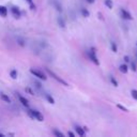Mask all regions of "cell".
<instances>
[{"mask_svg": "<svg viewBox=\"0 0 137 137\" xmlns=\"http://www.w3.org/2000/svg\"><path fill=\"white\" fill-rule=\"evenodd\" d=\"M136 62H137V53H136Z\"/></svg>", "mask_w": 137, "mask_h": 137, "instance_id": "obj_32", "label": "cell"}, {"mask_svg": "<svg viewBox=\"0 0 137 137\" xmlns=\"http://www.w3.org/2000/svg\"><path fill=\"white\" fill-rule=\"evenodd\" d=\"M53 5H54V6H55V9L57 10V12L62 13L63 9H62V5H61V3H60L59 1H57V0H54V1H53Z\"/></svg>", "mask_w": 137, "mask_h": 137, "instance_id": "obj_11", "label": "cell"}, {"mask_svg": "<svg viewBox=\"0 0 137 137\" xmlns=\"http://www.w3.org/2000/svg\"><path fill=\"white\" fill-rule=\"evenodd\" d=\"M110 48H112V51L113 53H118V46H117V44L115 42H110Z\"/></svg>", "mask_w": 137, "mask_h": 137, "instance_id": "obj_22", "label": "cell"}, {"mask_svg": "<svg viewBox=\"0 0 137 137\" xmlns=\"http://www.w3.org/2000/svg\"><path fill=\"white\" fill-rule=\"evenodd\" d=\"M57 23H58V25H59L60 28H62V29H64V28H66V26H67V24H66V19H64V18H63L62 16L57 17Z\"/></svg>", "mask_w": 137, "mask_h": 137, "instance_id": "obj_10", "label": "cell"}, {"mask_svg": "<svg viewBox=\"0 0 137 137\" xmlns=\"http://www.w3.org/2000/svg\"><path fill=\"white\" fill-rule=\"evenodd\" d=\"M86 54L91 62H93L95 66H100V60L96 57V48L95 47H91L89 51H86Z\"/></svg>", "mask_w": 137, "mask_h": 137, "instance_id": "obj_2", "label": "cell"}, {"mask_svg": "<svg viewBox=\"0 0 137 137\" xmlns=\"http://www.w3.org/2000/svg\"><path fill=\"white\" fill-rule=\"evenodd\" d=\"M2 136H4V134H2V133H0V137H2Z\"/></svg>", "mask_w": 137, "mask_h": 137, "instance_id": "obj_31", "label": "cell"}, {"mask_svg": "<svg viewBox=\"0 0 137 137\" xmlns=\"http://www.w3.org/2000/svg\"><path fill=\"white\" fill-rule=\"evenodd\" d=\"M109 80H110V83H112V85L114 86V87H118L119 86V84H118V81H117V79L114 77V76H109Z\"/></svg>", "mask_w": 137, "mask_h": 137, "instance_id": "obj_20", "label": "cell"}, {"mask_svg": "<svg viewBox=\"0 0 137 137\" xmlns=\"http://www.w3.org/2000/svg\"><path fill=\"white\" fill-rule=\"evenodd\" d=\"M130 63H131V70H132L133 72H136V71H137V62H135V61H130Z\"/></svg>", "mask_w": 137, "mask_h": 137, "instance_id": "obj_23", "label": "cell"}, {"mask_svg": "<svg viewBox=\"0 0 137 137\" xmlns=\"http://www.w3.org/2000/svg\"><path fill=\"white\" fill-rule=\"evenodd\" d=\"M119 71L122 73V74H127V72H129V66H127V63H122V64L119 66Z\"/></svg>", "mask_w": 137, "mask_h": 137, "instance_id": "obj_9", "label": "cell"}, {"mask_svg": "<svg viewBox=\"0 0 137 137\" xmlns=\"http://www.w3.org/2000/svg\"><path fill=\"white\" fill-rule=\"evenodd\" d=\"M0 99H1L2 101L5 102V103H11V97L9 96L8 94H5V93H0Z\"/></svg>", "mask_w": 137, "mask_h": 137, "instance_id": "obj_14", "label": "cell"}, {"mask_svg": "<svg viewBox=\"0 0 137 137\" xmlns=\"http://www.w3.org/2000/svg\"><path fill=\"white\" fill-rule=\"evenodd\" d=\"M10 76H11V78L12 79H17V76H18V73H17V71L16 70H11V72H10Z\"/></svg>", "mask_w": 137, "mask_h": 137, "instance_id": "obj_21", "label": "cell"}, {"mask_svg": "<svg viewBox=\"0 0 137 137\" xmlns=\"http://www.w3.org/2000/svg\"><path fill=\"white\" fill-rule=\"evenodd\" d=\"M17 96H18V100H19V103H22L23 106H25L26 108H29V107H30V105H29V101H28V100H27L25 96L19 95L18 93H17Z\"/></svg>", "mask_w": 137, "mask_h": 137, "instance_id": "obj_7", "label": "cell"}, {"mask_svg": "<svg viewBox=\"0 0 137 137\" xmlns=\"http://www.w3.org/2000/svg\"><path fill=\"white\" fill-rule=\"evenodd\" d=\"M31 112L33 114V117H34V119L35 120H38L40 122H43L44 121V116L39 112V110H36V109H31Z\"/></svg>", "mask_w": 137, "mask_h": 137, "instance_id": "obj_6", "label": "cell"}, {"mask_svg": "<svg viewBox=\"0 0 137 137\" xmlns=\"http://www.w3.org/2000/svg\"><path fill=\"white\" fill-rule=\"evenodd\" d=\"M45 99H46V101H47L49 104H51V105H54V104H55V99H54L50 94L45 93Z\"/></svg>", "mask_w": 137, "mask_h": 137, "instance_id": "obj_16", "label": "cell"}, {"mask_svg": "<svg viewBox=\"0 0 137 137\" xmlns=\"http://www.w3.org/2000/svg\"><path fill=\"white\" fill-rule=\"evenodd\" d=\"M136 46H137V42H136Z\"/></svg>", "mask_w": 137, "mask_h": 137, "instance_id": "obj_33", "label": "cell"}, {"mask_svg": "<svg viewBox=\"0 0 137 137\" xmlns=\"http://www.w3.org/2000/svg\"><path fill=\"white\" fill-rule=\"evenodd\" d=\"M86 1H87L88 3H90V4H93V3L95 2V0H86Z\"/></svg>", "mask_w": 137, "mask_h": 137, "instance_id": "obj_29", "label": "cell"}, {"mask_svg": "<svg viewBox=\"0 0 137 137\" xmlns=\"http://www.w3.org/2000/svg\"><path fill=\"white\" fill-rule=\"evenodd\" d=\"M75 131H76V134L80 137L85 136V134H86V131L84 130V127H81L80 125H75Z\"/></svg>", "mask_w": 137, "mask_h": 137, "instance_id": "obj_8", "label": "cell"}, {"mask_svg": "<svg viewBox=\"0 0 137 137\" xmlns=\"http://www.w3.org/2000/svg\"><path fill=\"white\" fill-rule=\"evenodd\" d=\"M25 91H26V92L28 93V94H30V95H34V91H33L30 87H26V88H25Z\"/></svg>", "mask_w": 137, "mask_h": 137, "instance_id": "obj_25", "label": "cell"}, {"mask_svg": "<svg viewBox=\"0 0 137 137\" xmlns=\"http://www.w3.org/2000/svg\"><path fill=\"white\" fill-rule=\"evenodd\" d=\"M10 12H11L12 16L15 18V19H19V18L22 17V12H21V10H19V8H18V6H15V5L11 6L10 8Z\"/></svg>", "mask_w": 137, "mask_h": 137, "instance_id": "obj_4", "label": "cell"}, {"mask_svg": "<svg viewBox=\"0 0 137 137\" xmlns=\"http://www.w3.org/2000/svg\"><path fill=\"white\" fill-rule=\"evenodd\" d=\"M34 85H35V87L38 88V89H42V84L40 83V81H38V80H34Z\"/></svg>", "mask_w": 137, "mask_h": 137, "instance_id": "obj_26", "label": "cell"}, {"mask_svg": "<svg viewBox=\"0 0 137 137\" xmlns=\"http://www.w3.org/2000/svg\"><path fill=\"white\" fill-rule=\"evenodd\" d=\"M29 72H30V74H32V75H33L34 77H36V78H39L40 80H46V79H47L46 74H45L43 71H40V70H38V69H30Z\"/></svg>", "mask_w": 137, "mask_h": 137, "instance_id": "obj_3", "label": "cell"}, {"mask_svg": "<svg viewBox=\"0 0 137 137\" xmlns=\"http://www.w3.org/2000/svg\"><path fill=\"white\" fill-rule=\"evenodd\" d=\"M16 42L22 47H25L26 46V40L24 38H22V36H17V38H16Z\"/></svg>", "mask_w": 137, "mask_h": 137, "instance_id": "obj_13", "label": "cell"}, {"mask_svg": "<svg viewBox=\"0 0 137 137\" xmlns=\"http://www.w3.org/2000/svg\"><path fill=\"white\" fill-rule=\"evenodd\" d=\"M131 96L135 100V101H137V90L136 89H132L131 90Z\"/></svg>", "mask_w": 137, "mask_h": 137, "instance_id": "obj_24", "label": "cell"}, {"mask_svg": "<svg viewBox=\"0 0 137 137\" xmlns=\"http://www.w3.org/2000/svg\"><path fill=\"white\" fill-rule=\"evenodd\" d=\"M104 4L107 6V9H109V10H113V8H114L113 0H104Z\"/></svg>", "mask_w": 137, "mask_h": 137, "instance_id": "obj_17", "label": "cell"}, {"mask_svg": "<svg viewBox=\"0 0 137 137\" xmlns=\"http://www.w3.org/2000/svg\"><path fill=\"white\" fill-rule=\"evenodd\" d=\"M68 135H69V136H71V137H75V134L73 133V132H71V131H69V132H68Z\"/></svg>", "mask_w": 137, "mask_h": 137, "instance_id": "obj_28", "label": "cell"}, {"mask_svg": "<svg viewBox=\"0 0 137 137\" xmlns=\"http://www.w3.org/2000/svg\"><path fill=\"white\" fill-rule=\"evenodd\" d=\"M8 14H9L8 8L4 6V5H0V16H1V17H6Z\"/></svg>", "mask_w": 137, "mask_h": 137, "instance_id": "obj_12", "label": "cell"}, {"mask_svg": "<svg viewBox=\"0 0 137 137\" xmlns=\"http://www.w3.org/2000/svg\"><path fill=\"white\" fill-rule=\"evenodd\" d=\"M120 15H121V17L123 18V19H125V21H133L132 14L129 11H127V10L123 9V8L120 9Z\"/></svg>", "mask_w": 137, "mask_h": 137, "instance_id": "obj_5", "label": "cell"}, {"mask_svg": "<svg viewBox=\"0 0 137 137\" xmlns=\"http://www.w3.org/2000/svg\"><path fill=\"white\" fill-rule=\"evenodd\" d=\"M45 72H46V73H47V74H48L50 77H53L55 80H57L59 84L63 85L64 87H69V84L67 83V81H66L64 79H63V78H61L60 76H58V75H57V74H56V73H55L54 71H51V70H49V69H47V68H45Z\"/></svg>", "mask_w": 137, "mask_h": 137, "instance_id": "obj_1", "label": "cell"}, {"mask_svg": "<svg viewBox=\"0 0 137 137\" xmlns=\"http://www.w3.org/2000/svg\"><path fill=\"white\" fill-rule=\"evenodd\" d=\"M53 134L55 136H57V137H64V134H63L62 132H60V131H58L57 129H54L53 130Z\"/></svg>", "mask_w": 137, "mask_h": 137, "instance_id": "obj_19", "label": "cell"}, {"mask_svg": "<svg viewBox=\"0 0 137 137\" xmlns=\"http://www.w3.org/2000/svg\"><path fill=\"white\" fill-rule=\"evenodd\" d=\"M117 108H119L120 109V110H122V112H124V113H129L130 110H129V109H127L125 106H123L122 104H120V103H117Z\"/></svg>", "mask_w": 137, "mask_h": 137, "instance_id": "obj_18", "label": "cell"}, {"mask_svg": "<svg viewBox=\"0 0 137 137\" xmlns=\"http://www.w3.org/2000/svg\"><path fill=\"white\" fill-rule=\"evenodd\" d=\"M97 16H99V18H100V19H102V21H104V17L102 16V14H101V13H97Z\"/></svg>", "mask_w": 137, "mask_h": 137, "instance_id": "obj_30", "label": "cell"}, {"mask_svg": "<svg viewBox=\"0 0 137 137\" xmlns=\"http://www.w3.org/2000/svg\"><path fill=\"white\" fill-rule=\"evenodd\" d=\"M80 14H81V16L85 17V18H88L90 16V12L88 11V9H86V8H81L80 9Z\"/></svg>", "mask_w": 137, "mask_h": 137, "instance_id": "obj_15", "label": "cell"}, {"mask_svg": "<svg viewBox=\"0 0 137 137\" xmlns=\"http://www.w3.org/2000/svg\"><path fill=\"white\" fill-rule=\"evenodd\" d=\"M123 60H124V62H125V63H130V61H131L130 57L127 56V55H125V56L123 57Z\"/></svg>", "mask_w": 137, "mask_h": 137, "instance_id": "obj_27", "label": "cell"}]
</instances>
